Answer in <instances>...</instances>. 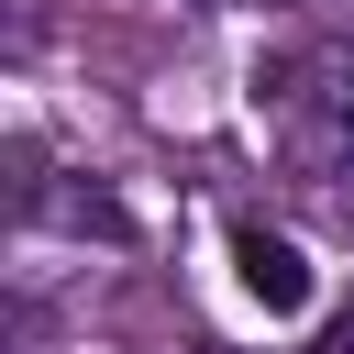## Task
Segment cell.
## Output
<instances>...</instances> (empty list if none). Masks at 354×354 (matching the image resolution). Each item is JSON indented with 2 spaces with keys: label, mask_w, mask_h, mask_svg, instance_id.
<instances>
[{
  "label": "cell",
  "mask_w": 354,
  "mask_h": 354,
  "mask_svg": "<svg viewBox=\"0 0 354 354\" xmlns=\"http://www.w3.org/2000/svg\"><path fill=\"white\" fill-rule=\"evenodd\" d=\"M232 277H243V299H266V310H299V299H310V254H299L288 232H266V221H232Z\"/></svg>",
  "instance_id": "obj_1"
},
{
  "label": "cell",
  "mask_w": 354,
  "mask_h": 354,
  "mask_svg": "<svg viewBox=\"0 0 354 354\" xmlns=\"http://www.w3.org/2000/svg\"><path fill=\"white\" fill-rule=\"evenodd\" d=\"M310 354H354V299H343V310L321 321V343H310Z\"/></svg>",
  "instance_id": "obj_2"
}]
</instances>
